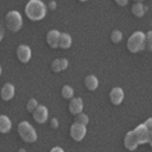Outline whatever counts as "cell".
Listing matches in <instances>:
<instances>
[{
  "label": "cell",
  "instance_id": "cell-1",
  "mask_svg": "<svg viewBox=\"0 0 152 152\" xmlns=\"http://www.w3.org/2000/svg\"><path fill=\"white\" fill-rule=\"evenodd\" d=\"M145 143H149L152 147V118L128 132L124 139L125 148L130 151H134L138 145Z\"/></svg>",
  "mask_w": 152,
  "mask_h": 152
},
{
  "label": "cell",
  "instance_id": "cell-2",
  "mask_svg": "<svg viewBox=\"0 0 152 152\" xmlns=\"http://www.w3.org/2000/svg\"><path fill=\"white\" fill-rule=\"evenodd\" d=\"M26 16L33 21L42 20L47 14V6L41 0H29L26 5Z\"/></svg>",
  "mask_w": 152,
  "mask_h": 152
},
{
  "label": "cell",
  "instance_id": "cell-3",
  "mask_svg": "<svg viewBox=\"0 0 152 152\" xmlns=\"http://www.w3.org/2000/svg\"><path fill=\"white\" fill-rule=\"evenodd\" d=\"M127 48L131 53H139L145 49V35L138 31L132 34L127 42Z\"/></svg>",
  "mask_w": 152,
  "mask_h": 152
},
{
  "label": "cell",
  "instance_id": "cell-4",
  "mask_svg": "<svg viewBox=\"0 0 152 152\" xmlns=\"http://www.w3.org/2000/svg\"><path fill=\"white\" fill-rule=\"evenodd\" d=\"M18 135L20 136V138L23 139L24 142L26 143H34V142L37 141V133L34 129V127L31 126L28 122L23 121L18 124Z\"/></svg>",
  "mask_w": 152,
  "mask_h": 152
},
{
  "label": "cell",
  "instance_id": "cell-5",
  "mask_svg": "<svg viewBox=\"0 0 152 152\" xmlns=\"http://www.w3.org/2000/svg\"><path fill=\"white\" fill-rule=\"evenodd\" d=\"M6 28L12 33H16L23 26V18L18 11L11 10L7 12L5 15Z\"/></svg>",
  "mask_w": 152,
  "mask_h": 152
},
{
  "label": "cell",
  "instance_id": "cell-6",
  "mask_svg": "<svg viewBox=\"0 0 152 152\" xmlns=\"http://www.w3.org/2000/svg\"><path fill=\"white\" fill-rule=\"evenodd\" d=\"M70 135L73 140L77 142L82 141L85 135H86V126L75 122V123L72 124V126L70 128Z\"/></svg>",
  "mask_w": 152,
  "mask_h": 152
},
{
  "label": "cell",
  "instance_id": "cell-7",
  "mask_svg": "<svg viewBox=\"0 0 152 152\" xmlns=\"http://www.w3.org/2000/svg\"><path fill=\"white\" fill-rule=\"evenodd\" d=\"M34 120L39 124H44L47 122L49 118V111L45 105H40L35 110V112L33 113Z\"/></svg>",
  "mask_w": 152,
  "mask_h": 152
},
{
  "label": "cell",
  "instance_id": "cell-8",
  "mask_svg": "<svg viewBox=\"0 0 152 152\" xmlns=\"http://www.w3.org/2000/svg\"><path fill=\"white\" fill-rule=\"evenodd\" d=\"M16 56L21 63H28L31 58V48L26 45L18 46V50H16Z\"/></svg>",
  "mask_w": 152,
  "mask_h": 152
},
{
  "label": "cell",
  "instance_id": "cell-9",
  "mask_svg": "<svg viewBox=\"0 0 152 152\" xmlns=\"http://www.w3.org/2000/svg\"><path fill=\"white\" fill-rule=\"evenodd\" d=\"M124 91L121 87H115L113 88L110 92V100L113 104L119 105L122 104V102L124 100Z\"/></svg>",
  "mask_w": 152,
  "mask_h": 152
},
{
  "label": "cell",
  "instance_id": "cell-10",
  "mask_svg": "<svg viewBox=\"0 0 152 152\" xmlns=\"http://www.w3.org/2000/svg\"><path fill=\"white\" fill-rule=\"evenodd\" d=\"M61 33L57 29H52L47 34V43L52 49L59 48V41H60Z\"/></svg>",
  "mask_w": 152,
  "mask_h": 152
},
{
  "label": "cell",
  "instance_id": "cell-11",
  "mask_svg": "<svg viewBox=\"0 0 152 152\" xmlns=\"http://www.w3.org/2000/svg\"><path fill=\"white\" fill-rule=\"evenodd\" d=\"M83 111V100L80 99V97H75V99H72L71 102H69V112L72 115H76L80 114Z\"/></svg>",
  "mask_w": 152,
  "mask_h": 152
},
{
  "label": "cell",
  "instance_id": "cell-12",
  "mask_svg": "<svg viewBox=\"0 0 152 152\" xmlns=\"http://www.w3.org/2000/svg\"><path fill=\"white\" fill-rule=\"evenodd\" d=\"M14 94H15V88L11 83H5L1 88V97L3 100H6V102L10 100L14 96Z\"/></svg>",
  "mask_w": 152,
  "mask_h": 152
},
{
  "label": "cell",
  "instance_id": "cell-13",
  "mask_svg": "<svg viewBox=\"0 0 152 152\" xmlns=\"http://www.w3.org/2000/svg\"><path fill=\"white\" fill-rule=\"evenodd\" d=\"M11 127H12V123L10 119L8 117L4 116V115H2L0 117V132L3 134L8 133L11 130Z\"/></svg>",
  "mask_w": 152,
  "mask_h": 152
},
{
  "label": "cell",
  "instance_id": "cell-14",
  "mask_svg": "<svg viewBox=\"0 0 152 152\" xmlns=\"http://www.w3.org/2000/svg\"><path fill=\"white\" fill-rule=\"evenodd\" d=\"M84 84L88 90L94 91L99 86V80L94 75H88L84 79Z\"/></svg>",
  "mask_w": 152,
  "mask_h": 152
},
{
  "label": "cell",
  "instance_id": "cell-15",
  "mask_svg": "<svg viewBox=\"0 0 152 152\" xmlns=\"http://www.w3.org/2000/svg\"><path fill=\"white\" fill-rule=\"evenodd\" d=\"M72 45V38L66 33H61L60 41H59V48L69 49Z\"/></svg>",
  "mask_w": 152,
  "mask_h": 152
},
{
  "label": "cell",
  "instance_id": "cell-16",
  "mask_svg": "<svg viewBox=\"0 0 152 152\" xmlns=\"http://www.w3.org/2000/svg\"><path fill=\"white\" fill-rule=\"evenodd\" d=\"M146 12V7L141 3L140 1L135 3L133 6H132V13L134 14L136 18H140L142 16H144Z\"/></svg>",
  "mask_w": 152,
  "mask_h": 152
},
{
  "label": "cell",
  "instance_id": "cell-17",
  "mask_svg": "<svg viewBox=\"0 0 152 152\" xmlns=\"http://www.w3.org/2000/svg\"><path fill=\"white\" fill-rule=\"evenodd\" d=\"M61 94H62V96L64 97L65 99H72L73 95H74V90H73V88L69 86V85H65V86L62 87Z\"/></svg>",
  "mask_w": 152,
  "mask_h": 152
},
{
  "label": "cell",
  "instance_id": "cell-18",
  "mask_svg": "<svg viewBox=\"0 0 152 152\" xmlns=\"http://www.w3.org/2000/svg\"><path fill=\"white\" fill-rule=\"evenodd\" d=\"M123 40V34L121 31L119 29H115L111 35V41L115 44H119L121 43V41Z\"/></svg>",
  "mask_w": 152,
  "mask_h": 152
},
{
  "label": "cell",
  "instance_id": "cell-19",
  "mask_svg": "<svg viewBox=\"0 0 152 152\" xmlns=\"http://www.w3.org/2000/svg\"><path fill=\"white\" fill-rule=\"evenodd\" d=\"M75 122H77V123H79V124L84 125V126H87L88 122H89V119H88V117L85 114H82V113H80V114L76 115Z\"/></svg>",
  "mask_w": 152,
  "mask_h": 152
},
{
  "label": "cell",
  "instance_id": "cell-20",
  "mask_svg": "<svg viewBox=\"0 0 152 152\" xmlns=\"http://www.w3.org/2000/svg\"><path fill=\"white\" fill-rule=\"evenodd\" d=\"M145 49L152 52V31H149L145 35Z\"/></svg>",
  "mask_w": 152,
  "mask_h": 152
},
{
  "label": "cell",
  "instance_id": "cell-21",
  "mask_svg": "<svg viewBox=\"0 0 152 152\" xmlns=\"http://www.w3.org/2000/svg\"><path fill=\"white\" fill-rule=\"evenodd\" d=\"M38 107H39V104H38V102H37L35 99H28V104H26V110H28L29 113H34V112H35V110Z\"/></svg>",
  "mask_w": 152,
  "mask_h": 152
},
{
  "label": "cell",
  "instance_id": "cell-22",
  "mask_svg": "<svg viewBox=\"0 0 152 152\" xmlns=\"http://www.w3.org/2000/svg\"><path fill=\"white\" fill-rule=\"evenodd\" d=\"M51 68L55 73H59L61 72V64H60V59H55V60L52 62V65H51Z\"/></svg>",
  "mask_w": 152,
  "mask_h": 152
},
{
  "label": "cell",
  "instance_id": "cell-23",
  "mask_svg": "<svg viewBox=\"0 0 152 152\" xmlns=\"http://www.w3.org/2000/svg\"><path fill=\"white\" fill-rule=\"evenodd\" d=\"M60 64H61V70L64 71L67 69L68 65H69V62H68L67 59L63 58V59H60Z\"/></svg>",
  "mask_w": 152,
  "mask_h": 152
},
{
  "label": "cell",
  "instance_id": "cell-24",
  "mask_svg": "<svg viewBox=\"0 0 152 152\" xmlns=\"http://www.w3.org/2000/svg\"><path fill=\"white\" fill-rule=\"evenodd\" d=\"M50 125H51V128L54 129V130H56L58 128V126H59V123H58V120L57 119H52L51 120V122H50Z\"/></svg>",
  "mask_w": 152,
  "mask_h": 152
},
{
  "label": "cell",
  "instance_id": "cell-25",
  "mask_svg": "<svg viewBox=\"0 0 152 152\" xmlns=\"http://www.w3.org/2000/svg\"><path fill=\"white\" fill-rule=\"evenodd\" d=\"M115 1H116V3L118 4V5L124 7V6H126L127 4H128L129 0H115Z\"/></svg>",
  "mask_w": 152,
  "mask_h": 152
},
{
  "label": "cell",
  "instance_id": "cell-26",
  "mask_svg": "<svg viewBox=\"0 0 152 152\" xmlns=\"http://www.w3.org/2000/svg\"><path fill=\"white\" fill-rule=\"evenodd\" d=\"M56 7H57V3H56L55 1H50L48 4V8L50 9V10H55Z\"/></svg>",
  "mask_w": 152,
  "mask_h": 152
},
{
  "label": "cell",
  "instance_id": "cell-27",
  "mask_svg": "<svg viewBox=\"0 0 152 152\" xmlns=\"http://www.w3.org/2000/svg\"><path fill=\"white\" fill-rule=\"evenodd\" d=\"M51 151L52 152H63L64 150H63L62 148H60V147H55V148H53Z\"/></svg>",
  "mask_w": 152,
  "mask_h": 152
},
{
  "label": "cell",
  "instance_id": "cell-28",
  "mask_svg": "<svg viewBox=\"0 0 152 152\" xmlns=\"http://www.w3.org/2000/svg\"><path fill=\"white\" fill-rule=\"evenodd\" d=\"M78 1H80V2H85V1H87V0H78Z\"/></svg>",
  "mask_w": 152,
  "mask_h": 152
},
{
  "label": "cell",
  "instance_id": "cell-29",
  "mask_svg": "<svg viewBox=\"0 0 152 152\" xmlns=\"http://www.w3.org/2000/svg\"><path fill=\"white\" fill-rule=\"evenodd\" d=\"M135 1H141V0H135Z\"/></svg>",
  "mask_w": 152,
  "mask_h": 152
}]
</instances>
